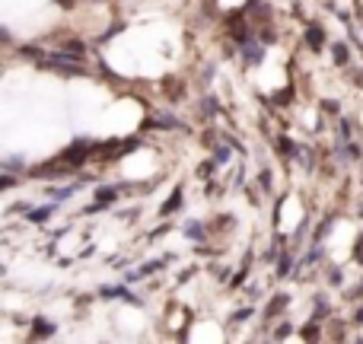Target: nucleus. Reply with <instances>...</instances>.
Here are the masks:
<instances>
[{
	"instance_id": "7ed1b4c3",
	"label": "nucleus",
	"mask_w": 363,
	"mask_h": 344,
	"mask_svg": "<svg viewBox=\"0 0 363 344\" xmlns=\"http://www.w3.org/2000/svg\"><path fill=\"white\" fill-rule=\"evenodd\" d=\"M188 236H191V239H201V226H198V223H188Z\"/></svg>"
},
{
	"instance_id": "f03ea898",
	"label": "nucleus",
	"mask_w": 363,
	"mask_h": 344,
	"mask_svg": "<svg viewBox=\"0 0 363 344\" xmlns=\"http://www.w3.org/2000/svg\"><path fill=\"white\" fill-rule=\"evenodd\" d=\"M51 211H55V207H42V211H35V213H32V220H35V223H38V220H45Z\"/></svg>"
},
{
	"instance_id": "f257e3e1",
	"label": "nucleus",
	"mask_w": 363,
	"mask_h": 344,
	"mask_svg": "<svg viewBox=\"0 0 363 344\" xmlns=\"http://www.w3.org/2000/svg\"><path fill=\"white\" fill-rule=\"evenodd\" d=\"M176 204H182V192H176L169 201H166V204H163V213H172V211H176Z\"/></svg>"
}]
</instances>
